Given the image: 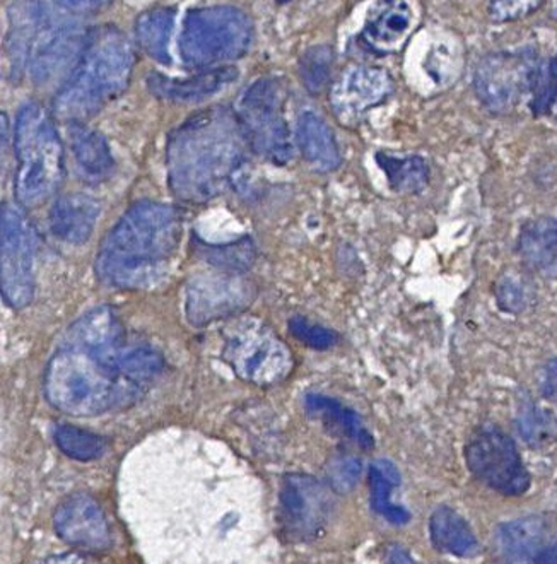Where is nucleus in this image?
<instances>
[{"label": "nucleus", "mask_w": 557, "mask_h": 564, "mask_svg": "<svg viewBox=\"0 0 557 564\" xmlns=\"http://www.w3.org/2000/svg\"><path fill=\"white\" fill-rule=\"evenodd\" d=\"M120 508L148 564H277L264 491L243 474L154 467L127 480Z\"/></svg>", "instance_id": "obj_1"}, {"label": "nucleus", "mask_w": 557, "mask_h": 564, "mask_svg": "<svg viewBox=\"0 0 557 564\" xmlns=\"http://www.w3.org/2000/svg\"><path fill=\"white\" fill-rule=\"evenodd\" d=\"M243 130L237 113L212 108L195 115L173 132L166 148L172 191L187 203H206L221 194L244 158Z\"/></svg>", "instance_id": "obj_2"}, {"label": "nucleus", "mask_w": 557, "mask_h": 564, "mask_svg": "<svg viewBox=\"0 0 557 564\" xmlns=\"http://www.w3.org/2000/svg\"><path fill=\"white\" fill-rule=\"evenodd\" d=\"M182 238L178 210L168 204H134L101 243L96 274L108 286L138 290L161 278Z\"/></svg>", "instance_id": "obj_3"}, {"label": "nucleus", "mask_w": 557, "mask_h": 564, "mask_svg": "<svg viewBox=\"0 0 557 564\" xmlns=\"http://www.w3.org/2000/svg\"><path fill=\"white\" fill-rule=\"evenodd\" d=\"M89 33L39 0L15 2L9 11L8 48L14 69L36 85L69 77L85 52Z\"/></svg>", "instance_id": "obj_4"}, {"label": "nucleus", "mask_w": 557, "mask_h": 564, "mask_svg": "<svg viewBox=\"0 0 557 564\" xmlns=\"http://www.w3.org/2000/svg\"><path fill=\"white\" fill-rule=\"evenodd\" d=\"M134 69V50L114 28H96L85 52L55 98L58 119L83 123L122 95Z\"/></svg>", "instance_id": "obj_5"}, {"label": "nucleus", "mask_w": 557, "mask_h": 564, "mask_svg": "<svg viewBox=\"0 0 557 564\" xmlns=\"http://www.w3.org/2000/svg\"><path fill=\"white\" fill-rule=\"evenodd\" d=\"M142 390L130 386L113 368L74 347L52 358L45 373V395L70 416H96L132 404Z\"/></svg>", "instance_id": "obj_6"}, {"label": "nucleus", "mask_w": 557, "mask_h": 564, "mask_svg": "<svg viewBox=\"0 0 557 564\" xmlns=\"http://www.w3.org/2000/svg\"><path fill=\"white\" fill-rule=\"evenodd\" d=\"M14 151L15 198L23 206H39L64 178V145L45 108L36 104L21 108L15 120Z\"/></svg>", "instance_id": "obj_7"}, {"label": "nucleus", "mask_w": 557, "mask_h": 564, "mask_svg": "<svg viewBox=\"0 0 557 564\" xmlns=\"http://www.w3.org/2000/svg\"><path fill=\"white\" fill-rule=\"evenodd\" d=\"M249 15L228 6L195 9L185 18L179 52L192 67H209L237 61L252 45Z\"/></svg>", "instance_id": "obj_8"}, {"label": "nucleus", "mask_w": 557, "mask_h": 564, "mask_svg": "<svg viewBox=\"0 0 557 564\" xmlns=\"http://www.w3.org/2000/svg\"><path fill=\"white\" fill-rule=\"evenodd\" d=\"M222 358L241 380L260 387L283 381L294 365L286 344L255 318H243L226 328Z\"/></svg>", "instance_id": "obj_9"}, {"label": "nucleus", "mask_w": 557, "mask_h": 564, "mask_svg": "<svg viewBox=\"0 0 557 564\" xmlns=\"http://www.w3.org/2000/svg\"><path fill=\"white\" fill-rule=\"evenodd\" d=\"M237 119L250 148L265 160L286 164L293 158L290 126L284 117V93L277 80L264 77L238 99Z\"/></svg>", "instance_id": "obj_10"}, {"label": "nucleus", "mask_w": 557, "mask_h": 564, "mask_svg": "<svg viewBox=\"0 0 557 564\" xmlns=\"http://www.w3.org/2000/svg\"><path fill=\"white\" fill-rule=\"evenodd\" d=\"M470 473L503 496H522L531 489V474L512 436L494 424L473 431L466 446Z\"/></svg>", "instance_id": "obj_11"}, {"label": "nucleus", "mask_w": 557, "mask_h": 564, "mask_svg": "<svg viewBox=\"0 0 557 564\" xmlns=\"http://www.w3.org/2000/svg\"><path fill=\"white\" fill-rule=\"evenodd\" d=\"M0 226L2 294L9 306L21 310L35 294V228L28 221L23 210L14 204H4L2 207Z\"/></svg>", "instance_id": "obj_12"}, {"label": "nucleus", "mask_w": 557, "mask_h": 564, "mask_svg": "<svg viewBox=\"0 0 557 564\" xmlns=\"http://www.w3.org/2000/svg\"><path fill=\"white\" fill-rule=\"evenodd\" d=\"M537 62L528 54L488 55L473 76L479 99L491 111L504 113L537 86Z\"/></svg>", "instance_id": "obj_13"}, {"label": "nucleus", "mask_w": 557, "mask_h": 564, "mask_svg": "<svg viewBox=\"0 0 557 564\" xmlns=\"http://www.w3.org/2000/svg\"><path fill=\"white\" fill-rule=\"evenodd\" d=\"M332 496L314 477L291 474L284 479L278 520L291 541L306 542L320 535L332 517Z\"/></svg>", "instance_id": "obj_14"}, {"label": "nucleus", "mask_w": 557, "mask_h": 564, "mask_svg": "<svg viewBox=\"0 0 557 564\" xmlns=\"http://www.w3.org/2000/svg\"><path fill=\"white\" fill-rule=\"evenodd\" d=\"M389 73L370 65H352L343 70L330 91V107L346 126L359 122L371 108L379 107L392 95Z\"/></svg>", "instance_id": "obj_15"}, {"label": "nucleus", "mask_w": 557, "mask_h": 564, "mask_svg": "<svg viewBox=\"0 0 557 564\" xmlns=\"http://www.w3.org/2000/svg\"><path fill=\"white\" fill-rule=\"evenodd\" d=\"M252 297V286L237 275H199L188 284V321L195 325L219 321L249 306Z\"/></svg>", "instance_id": "obj_16"}, {"label": "nucleus", "mask_w": 557, "mask_h": 564, "mask_svg": "<svg viewBox=\"0 0 557 564\" xmlns=\"http://www.w3.org/2000/svg\"><path fill=\"white\" fill-rule=\"evenodd\" d=\"M55 530L62 541L86 551L110 547L111 532L100 505L91 496L76 495L58 507Z\"/></svg>", "instance_id": "obj_17"}, {"label": "nucleus", "mask_w": 557, "mask_h": 564, "mask_svg": "<svg viewBox=\"0 0 557 564\" xmlns=\"http://www.w3.org/2000/svg\"><path fill=\"white\" fill-rule=\"evenodd\" d=\"M125 344V328L110 306H98L83 315L70 327L69 336L65 340V347L88 352L114 371Z\"/></svg>", "instance_id": "obj_18"}, {"label": "nucleus", "mask_w": 557, "mask_h": 564, "mask_svg": "<svg viewBox=\"0 0 557 564\" xmlns=\"http://www.w3.org/2000/svg\"><path fill=\"white\" fill-rule=\"evenodd\" d=\"M413 21L407 0H379L364 24V42L376 54H390L407 39Z\"/></svg>", "instance_id": "obj_19"}, {"label": "nucleus", "mask_w": 557, "mask_h": 564, "mask_svg": "<svg viewBox=\"0 0 557 564\" xmlns=\"http://www.w3.org/2000/svg\"><path fill=\"white\" fill-rule=\"evenodd\" d=\"M100 218V204L86 194H67L51 210L52 234L64 243L80 245L91 238Z\"/></svg>", "instance_id": "obj_20"}, {"label": "nucleus", "mask_w": 557, "mask_h": 564, "mask_svg": "<svg viewBox=\"0 0 557 564\" xmlns=\"http://www.w3.org/2000/svg\"><path fill=\"white\" fill-rule=\"evenodd\" d=\"M516 252L523 265L534 274L557 278V219L537 218L520 231Z\"/></svg>", "instance_id": "obj_21"}, {"label": "nucleus", "mask_w": 557, "mask_h": 564, "mask_svg": "<svg viewBox=\"0 0 557 564\" xmlns=\"http://www.w3.org/2000/svg\"><path fill=\"white\" fill-rule=\"evenodd\" d=\"M237 76V70L226 67V69L209 70V73L197 74L185 79H172V77L154 74L148 83H150L151 93H154L157 98L175 101V104H194V101H203L209 96L218 95L219 91L228 88Z\"/></svg>", "instance_id": "obj_22"}, {"label": "nucleus", "mask_w": 557, "mask_h": 564, "mask_svg": "<svg viewBox=\"0 0 557 564\" xmlns=\"http://www.w3.org/2000/svg\"><path fill=\"white\" fill-rule=\"evenodd\" d=\"M549 534L547 522L543 517L527 516L501 523L496 530L498 550L510 561L537 560L546 550Z\"/></svg>", "instance_id": "obj_23"}, {"label": "nucleus", "mask_w": 557, "mask_h": 564, "mask_svg": "<svg viewBox=\"0 0 557 564\" xmlns=\"http://www.w3.org/2000/svg\"><path fill=\"white\" fill-rule=\"evenodd\" d=\"M429 539L439 553L455 557H476L481 553L478 535L458 511L439 507L429 517Z\"/></svg>", "instance_id": "obj_24"}, {"label": "nucleus", "mask_w": 557, "mask_h": 564, "mask_svg": "<svg viewBox=\"0 0 557 564\" xmlns=\"http://www.w3.org/2000/svg\"><path fill=\"white\" fill-rule=\"evenodd\" d=\"M299 151L312 169L327 173L339 169L340 151L332 129L314 111H306L299 117L298 130Z\"/></svg>", "instance_id": "obj_25"}, {"label": "nucleus", "mask_w": 557, "mask_h": 564, "mask_svg": "<svg viewBox=\"0 0 557 564\" xmlns=\"http://www.w3.org/2000/svg\"><path fill=\"white\" fill-rule=\"evenodd\" d=\"M70 148L83 178L103 182L113 172V156L107 141L85 123L70 127Z\"/></svg>", "instance_id": "obj_26"}, {"label": "nucleus", "mask_w": 557, "mask_h": 564, "mask_svg": "<svg viewBox=\"0 0 557 564\" xmlns=\"http://www.w3.org/2000/svg\"><path fill=\"white\" fill-rule=\"evenodd\" d=\"M306 409L312 416L318 417L336 435L351 440L364 451L373 446V436L361 417L336 399L320 395V393H309L306 395Z\"/></svg>", "instance_id": "obj_27"}, {"label": "nucleus", "mask_w": 557, "mask_h": 564, "mask_svg": "<svg viewBox=\"0 0 557 564\" xmlns=\"http://www.w3.org/2000/svg\"><path fill=\"white\" fill-rule=\"evenodd\" d=\"M401 473L390 460H376L370 467L371 507L380 517L393 525L411 522V511L402 505L393 503V489L401 486Z\"/></svg>", "instance_id": "obj_28"}, {"label": "nucleus", "mask_w": 557, "mask_h": 564, "mask_svg": "<svg viewBox=\"0 0 557 564\" xmlns=\"http://www.w3.org/2000/svg\"><path fill=\"white\" fill-rule=\"evenodd\" d=\"M175 28V11L166 8L151 9L139 15L135 23L139 45L160 64H170V42Z\"/></svg>", "instance_id": "obj_29"}, {"label": "nucleus", "mask_w": 557, "mask_h": 564, "mask_svg": "<svg viewBox=\"0 0 557 564\" xmlns=\"http://www.w3.org/2000/svg\"><path fill=\"white\" fill-rule=\"evenodd\" d=\"M165 368V358L145 344H125L117 361V371L130 386L144 389Z\"/></svg>", "instance_id": "obj_30"}, {"label": "nucleus", "mask_w": 557, "mask_h": 564, "mask_svg": "<svg viewBox=\"0 0 557 564\" xmlns=\"http://www.w3.org/2000/svg\"><path fill=\"white\" fill-rule=\"evenodd\" d=\"M376 160H379L383 172L389 176L393 191L417 194L428 185L429 166L423 158H397L390 156V154H379Z\"/></svg>", "instance_id": "obj_31"}, {"label": "nucleus", "mask_w": 557, "mask_h": 564, "mask_svg": "<svg viewBox=\"0 0 557 564\" xmlns=\"http://www.w3.org/2000/svg\"><path fill=\"white\" fill-rule=\"evenodd\" d=\"M55 443L67 457L80 462L100 458L107 451V442L101 436L67 424L55 430Z\"/></svg>", "instance_id": "obj_32"}, {"label": "nucleus", "mask_w": 557, "mask_h": 564, "mask_svg": "<svg viewBox=\"0 0 557 564\" xmlns=\"http://www.w3.org/2000/svg\"><path fill=\"white\" fill-rule=\"evenodd\" d=\"M516 424H518L522 438L532 446H543L556 435L557 431L556 420L550 416L549 412L538 409L532 402L522 405Z\"/></svg>", "instance_id": "obj_33"}, {"label": "nucleus", "mask_w": 557, "mask_h": 564, "mask_svg": "<svg viewBox=\"0 0 557 564\" xmlns=\"http://www.w3.org/2000/svg\"><path fill=\"white\" fill-rule=\"evenodd\" d=\"M332 50L327 45L314 46L305 52L299 62V73L308 91L320 93L327 86L332 73Z\"/></svg>", "instance_id": "obj_34"}, {"label": "nucleus", "mask_w": 557, "mask_h": 564, "mask_svg": "<svg viewBox=\"0 0 557 564\" xmlns=\"http://www.w3.org/2000/svg\"><path fill=\"white\" fill-rule=\"evenodd\" d=\"M532 296H534V293H532L531 284H527L525 278L520 274L507 272L498 282V305L504 312L520 313L527 310Z\"/></svg>", "instance_id": "obj_35"}, {"label": "nucleus", "mask_w": 557, "mask_h": 564, "mask_svg": "<svg viewBox=\"0 0 557 564\" xmlns=\"http://www.w3.org/2000/svg\"><path fill=\"white\" fill-rule=\"evenodd\" d=\"M206 259L221 268L234 269L240 271L243 268H250L253 259H255V250H253L250 241H240L237 245H225V247L207 248Z\"/></svg>", "instance_id": "obj_36"}, {"label": "nucleus", "mask_w": 557, "mask_h": 564, "mask_svg": "<svg viewBox=\"0 0 557 564\" xmlns=\"http://www.w3.org/2000/svg\"><path fill=\"white\" fill-rule=\"evenodd\" d=\"M290 330L296 339L302 340L306 346L314 347L318 351H325L336 346L339 336L330 328L321 327V325L312 324L306 318L294 317L290 321Z\"/></svg>", "instance_id": "obj_37"}, {"label": "nucleus", "mask_w": 557, "mask_h": 564, "mask_svg": "<svg viewBox=\"0 0 557 564\" xmlns=\"http://www.w3.org/2000/svg\"><path fill=\"white\" fill-rule=\"evenodd\" d=\"M543 0H489V15L496 23L520 20L534 12Z\"/></svg>", "instance_id": "obj_38"}, {"label": "nucleus", "mask_w": 557, "mask_h": 564, "mask_svg": "<svg viewBox=\"0 0 557 564\" xmlns=\"http://www.w3.org/2000/svg\"><path fill=\"white\" fill-rule=\"evenodd\" d=\"M330 485L336 491L348 492L361 477V462L352 457L339 458L329 469Z\"/></svg>", "instance_id": "obj_39"}, {"label": "nucleus", "mask_w": 557, "mask_h": 564, "mask_svg": "<svg viewBox=\"0 0 557 564\" xmlns=\"http://www.w3.org/2000/svg\"><path fill=\"white\" fill-rule=\"evenodd\" d=\"M540 390L543 395L549 401L557 399V358L550 359L543 370V378H540Z\"/></svg>", "instance_id": "obj_40"}, {"label": "nucleus", "mask_w": 557, "mask_h": 564, "mask_svg": "<svg viewBox=\"0 0 557 564\" xmlns=\"http://www.w3.org/2000/svg\"><path fill=\"white\" fill-rule=\"evenodd\" d=\"M57 2L67 11L80 12V14L101 11L110 4V0H57Z\"/></svg>", "instance_id": "obj_41"}, {"label": "nucleus", "mask_w": 557, "mask_h": 564, "mask_svg": "<svg viewBox=\"0 0 557 564\" xmlns=\"http://www.w3.org/2000/svg\"><path fill=\"white\" fill-rule=\"evenodd\" d=\"M385 564H421L419 561L414 560L413 554L408 553L404 547L393 545L386 554Z\"/></svg>", "instance_id": "obj_42"}, {"label": "nucleus", "mask_w": 557, "mask_h": 564, "mask_svg": "<svg viewBox=\"0 0 557 564\" xmlns=\"http://www.w3.org/2000/svg\"><path fill=\"white\" fill-rule=\"evenodd\" d=\"M40 564H95L88 557L79 556V554H62V556L48 557Z\"/></svg>", "instance_id": "obj_43"}, {"label": "nucleus", "mask_w": 557, "mask_h": 564, "mask_svg": "<svg viewBox=\"0 0 557 564\" xmlns=\"http://www.w3.org/2000/svg\"><path fill=\"white\" fill-rule=\"evenodd\" d=\"M535 561H537L538 564H557V545L546 547Z\"/></svg>", "instance_id": "obj_44"}, {"label": "nucleus", "mask_w": 557, "mask_h": 564, "mask_svg": "<svg viewBox=\"0 0 557 564\" xmlns=\"http://www.w3.org/2000/svg\"><path fill=\"white\" fill-rule=\"evenodd\" d=\"M549 115L550 119L557 123V89L554 91L553 98L549 101Z\"/></svg>", "instance_id": "obj_45"}, {"label": "nucleus", "mask_w": 557, "mask_h": 564, "mask_svg": "<svg viewBox=\"0 0 557 564\" xmlns=\"http://www.w3.org/2000/svg\"><path fill=\"white\" fill-rule=\"evenodd\" d=\"M553 18H556V20H557V0H554V4H553Z\"/></svg>", "instance_id": "obj_46"}]
</instances>
